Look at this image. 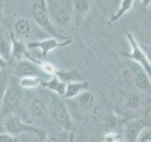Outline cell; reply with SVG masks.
Instances as JSON below:
<instances>
[{
	"instance_id": "5",
	"label": "cell",
	"mask_w": 151,
	"mask_h": 142,
	"mask_svg": "<svg viewBox=\"0 0 151 142\" xmlns=\"http://www.w3.org/2000/svg\"><path fill=\"white\" fill-rule=\"evenodd\" d=\"M42 30V28L38 26L35 22L32 23L30 20L24 17L18 18L14 23L15 34L21 39H25L27 41H37L50 36L45 30L38 32V30Z\"/></svg>"
},
{
	"instance_id": "14",
	"label": "cell",
	"mask_w": 151,
	"mask_h": 142,
	"mask_svg": "<svg viewBox=\"0 0 151 142\" xmlns=\"http://www.w3.org/2000/svg\"><path fill=\"white\" fill-rule=\"evenodd\" d=\"M27 109L31 117L39 118L44 116L46 109V103L45 99L40 97H32L28 99Z\"/></svg>"
},
{
	"instance_id": "17",
	"label": "cell",
	"mask_w": 151,
	"mask_h": 142,
	"mask_svg": "<svg viewBox=\"0 0 151 142\" xmlns=\"http://www.w3.org/2000/svg\"><path fill=\"white\" fill-rule=\"evenodd\" d=\"M135 1L136 0H121L120 7L118 8L117 12L110 18V20L107 22L108 25H112V24H114L115 22L119 20V19H121L127 12L130 11Z\"/></svg>"
},
{
	"instance_id": "21",
	"label": "cell",
	"mask_w": 151,
	"mask_h": 142,
	"mask_svg": "<svg viewBox=\"0 0 151 142\" xmlns=\"http://www.w3.org/2000/svg\"><path fill=\"white\" fill-rule=\"evenodd\" d=\"M124 106L129 110H136L141 104V99L136 94H129L123 99Z\"/></svg>"
},
{
	"instance_id": "3",
	"label": "cell",
	"mask_w": 151,
	"mask_h": 142,
	"mask_svg": "<svg viewBox=\"0 0 151 142\" xmlns=\"http://www.w3.org/2000/svg\"><path fill=\"white\" fill-rule=\"evenodd\" d=\"M3 129L9 134L15 136L24 135H34L41 140L46 138V135L38 127L29 124V123L24 122L20 117L11 114L4 117L3 120Z\"/></svg>"
},
{
	"instance_id": "31",
	"label": "cell",
	"mask_w": 151,
	"mask_h": 142,
	"mask_svg": "<svg viewBox=\"0 0 151 142\" xmlns=\"http://www.w3.org/2000/svg\"><path fill=\"white\" fill-rule=\"evenodd\" d=\"M1 69H2V66H1V65H0V71H1Z\"/></svg>"
},
{
	"instance_id": "4",
	"label": "cell",
	"mask_w": 151,
	"mask_h": 142,
	"mask_svg": "<svg viewBox=\"0 0 151 142\" xmlns=\"http://www.w3.org/2000/svg\"><path fill=\"white\" fill-rule=\"evenodd\" d=\"M23 88L19 85V83L9 82L2 98L0 112L3 114V116H8L16 112L23 102Z\"/></svg>"
},
{
	"instance_id": "30",
	"label": "cell",
	"mask_w": 151,
	"mask_h": 142,
	"mask_svg": "<svg viewBox=\"0 0 151 142\" xmlns=\"http://www.w3.org/2000/svg\"><path fill=\"white\" fill-rule=\"evenodd\" d=\"M3 9V0H0V12H2Z\"/></svg>"
},
{
	"instance_id": "6",
	"label": "cell",
	"mask_w": 151,
	"mask_h": 142,
	"mask_svg": "<svg viewBox=\"0 0 151 142\" xmlns=\"http://www.w3.org/2000/svg\"><path fill=\"white\" fill-rule=\"evenodd\" d=\"M58 38L48 36L44 39L37 40V41H27V49L28 51L30 50H39L40 56L39 58L42 60H46L47 56L52 50H54L59 47H64L70 45L72 43L71 39L60 40Z\"/></svg>"
},
{
	"instance_id": "20",
	"label": "cell",
	"mask_w": 151,
	"mask_h": 142,
	"mask_svg": "<svg viewBox=\"0 0 151 142\" xmlns=\"http://www.w3.org/2000/svg\"><path fill=\"white\" fill-rule=\"evenodd\" d=\"M91 1L90 0H75L74 1V11L77 15L85 16L91 9Z\"/></svg>"
},
{
	"instance_id": "12",
	"label": "cell",
	"mask_w": 151,
	"mask_h": 142,
	"mask_svg": "<svg viewBox=\"0 0 151 142\" xmlns=\"http://www.w3.org/2000/svg\"><path fill=\"white\" fill-rule=\"evenodd\" d=\"M146 126L142 120H130L125 127L124 130V138L126 141L136 142L138 135L143 130V128Z\"/></svg>"
},
{
	"instance_id": "26",
	"label": "cell",
	"mask_w": 151,
	"mask_h": 142,
	"mask_svg": "<svg viewBox=\"0 0 151 142\" xmlns=\"http://www.w3.org/2000/svg\"><path fill=\"white\" fill-rule=\"evenodd\" d=\"M17 136L9 134L8 132L0 133V142H15L17 141Z\"/></svg>"
},
{
	"instance_id": "25",
	"label": "cell",
	"mask_w": 151,
	"mask_h": 142,
	"mask_svg": "<svg viewBox=\"0 0 151 142\" xmlns=\"http://www.w3.org/2000/svg\"><path fill=\"white\" fill-rule=\"evenodd\" d=\"M124 138L120 134L115 133L114 131H111V132H107L104 136L102 137V141H106V142H118V141H122Z\"/></svg>"
},
{
	"instance_id": "19",
	"label": "cell",
	"mask_w": 151,
	"mask_h": 142,
	"mask_svg": "<svg viewBox=\"0 0 151 142\" xmlns=\"http://www.w3.org/2000/svg\"><path fill=\"white\" fill-rule=\"evenodd\" d=\"M135 84L140 90L147 91L151 88V80L145 71L142 69L135 76Z\"/></svg>"
},
{
	"instance_id": "10",
	"label": "cell",
	"mask_w": 151,
	"mask_h": 142,
	"mask_svg": "<svg viewBox=\"0 0 151 142\" xmlns=\"http://www.w3.org/2000/svg\"><path fill=\"white\" fill-rule=\"evenodd\" d=\"M12 32L0 24V57L7 62L12 57Z\"/></svg>"
},
{
	"instance_id": "15",
	"label": "cell",
	"mask_w": 151,
	"mask_h": 142,
	"mask_svg": "<svg viewBox=\"0 0 151 142\" xmlns=\"http://www.w3.org/2000/svg\"><path fill=\"white\" fill-rule=\"evenodd\" d=\"M75 99H77L78 105L82 112H91L96 107V98L89 90L81 92Z\"/></svg>"
},
{
	"instance_id": "16",
	"label": "cell",
	"mask_w": 151,
	"mask_h": 142,
	"mask_svg": "<svg viewBox=\"0 0 151 142\" xmlns=\"http://www.w3.org/2000/svg\"><path fill=\"white\" fill-rule=\"evenodd\" d=\"M89 89V84L86 82H69L66 84V90L63 95L65 99H72L78 95Z\"/></svg>"
},
{
	"instance_id": "1",
	"label": "cell",
	"mask_w": 151,
	"mask_h": 142,
	"mask_svg": "<svg viewBox=\"0 0 151 142\" xmlns=\"http://www.w3.org/2000/svg\"><path fill=\"white\" fill-rule=\"evenodd\" d=\"M31 14L33 21L45 32H47V34L58 38L60 40L68 39V38H64L63 35H60L53 25L46 0H34L31 5Z\"/></svg>"
},
{
	"instance_id": "23",
	"label": "cell",
	"mask_w": 151,
	"mask_h": 142,
	"mask_svg": "<svg viewBox=\"0 0 151 142\" xmlns=\"http://www.w3.org/2000/svg\"><path fill=\"white\" fill-rule=\"evenodd\" d=\"M9 83V80L7 74L5 72H0V105H1L2 98L4 96V93L6 91Z\"/></svg>"
},
{
	"instance_id": "22",
	"label": "cell",
	"mask_w": 151,
	"mask_h": 142,
	"mask_svg": "<svg viewBox=\"0 0 151 142\" xmlns=\"http://www.w3.org/2000/svg\"><path fill=\"white\" fill-rule=\"evenodd\" d=\"M103 120H104V126H105V129L107 130V132L114 131L118 125V117L113 113H107L104 116Z\"/></svg>"
},
{
	"instance_id": "13",
	"label": "cell",
	"mask_w": 151,
	"mask_h": 142,
	"mask_svg": "<svg viewBox=\"0 0 151 142\" xmlns=\"http://www.w3.org/2000/svg\"><path fill=\"white\" fill-rule=\"evenodd\" d=\"M12 57L14 60H21L26 58L28 53L27 49V42L21 38H19L16 34L12 32Z\"/></svg>"
},
{
	"instance_id": "27",
	"label": "cell",
	"mask_w": 151,
	"mask_h": 142,
	"mask_svg": "<svg viewBox=\"0 0 151 142\" xmlns=\"http://www.w3.org/2000/svg\"><path fill=\"white\" fill-rule=\"evenodd\" d=\"M142 49H144V51L145 52V54L147 55L148 57V59L149 61L151 62V45H148V46H142Z\"/></svg>"
},
{
	"instance_id": "9",
	"label": "cell",
	"mask_w": 151,
	"mask_h": 142,
	"mask_svg": "<svg viewBox=\"0 0 151 142\" xmlns=\"http://www.w3.org/2000/svg\"><path fill=\"white\" fill-rule=\"evenodd\" d=\"M46 1L51 19H53L60 27H67L73 18L69 9L65 7L60 0H46Z\"/></svg>"
},
{
	"instance_id": "18",
	"label": "cell",
	"mask_w": 151,
	"mask_h": 142,
	"mask_svg": "<svg viewBox=\"0 0 151 142\" xmlns=\"http://www.w3.org/2000/svg\"><path fill=\"white\" fill-rule=\"evenodd\" d=\"M42 80L38 78V77H22L19 78V85L23 89H27V90H33L36 89L42 85Z\"/></svg>"
},
{
	"instance_id": "11",
	"label": "cell",
	"mask_w": 151,
	"mask_h": 142,
	"mask_svg": "<svg viewBox=\"0 0 151 142\" xmlns=\"http://www.w3.org/2000/svg\"><path fill=\"white\" fill-rule=\"evenodd\" d=\"M66 84H67V83L64 82L60 75L51 76V78H49L48 80L42 82V85L45 88L48 89L52 93H55L60 97H63L65 93Z\"/></svg>"
},
{
	"instance_id": "2",
	"label": "cell",
	"mask_w": 151,
	"mask_h": 142,
	"mask_svg": "<svg viewBox=\"0 0 151 142\" xmlns=\"http://www.w3.org/2000/svg\"><path fill=\"white\" fill-rule=\"evenodd\" d=\"M52 93V92H51ZM49 112L53 120L65 132L75 130L72 117L65 102L59 95L52 93L49 97Z\"/></svg>"
},
{
	"instance_id": "24",
	"label": "cell",
	"mask_w": 151,
	"mask_h": 142,
	"mask_svg": "<svg viewBox=\"0 0 151 142\" xmlns=\"http://www.w3.org/2000/svg\"><path fill=\"white\" fill-rule=\"evenodd\" d=\"M137 142H151V127L145 126L138 135Z\"/></svg>"
},
{
	"instance_id": "8",
	"label": "cell",
	"mask_w": 151,
	"mask_h": 142,
	"mask_svg": "<svg viewBox=\"0 0 151 142\" xmlns=\"http://www.w3.org/2000/svg\"><path fill=\"white\" fill-rule=\"evenodd\" d=\"M14 72L19 78L22 77H38L42 80H46L51 76L47 75L42 67L31 58H23L18 60L14 67Z\"/></svg>"
},
{
	"instance_id": "29",
	"label": "cell",
	"mask_w": 151,
	"mask_h": 142,
	"mask_svg": "<svg viewBox=\"0 0 151 142\" xmlns=\"http://www.w3.org/2000/svg\"><path fill=\"white\" fill-rule=\"evenodd\" d=\"M3 116V114L0 112V125H3V120H4V117H2Z\"/></svg>"
},
{
	"instance_id": "28",
	"label": "cell",
	"mask_w": 151,
	"mask_h": 142,
	"mask_svg": "<svg viewBox=\"0 0 151 142\" xmlns=\"http://www.w3.org/2000/svg\"><path fill=\"white\" fill-rule=\"evenodd\" d=\"M142 2V6L145 8H148L151 5V0H141Z\"/></svg>"
},
{
	"instance_id": "7",
	"label": "cell",
	"mask_w": 151,
	"mask_h": 142,
	"mask_svg": "<svg viewBox=\"0 0 151 142\" xmlns=\"http://www.w3.org/2000/svg\"><path fill=\"white\" fill-rule=\"evenodd\" d=\"M124 33L131 49V51L129 53H126L125 56L127 57L129 59H131L132 61L136 62L141 66V68L148 75L151 80V62L149 61L147 55L145 54V52L142 49L141 45L130 32L125 30Z\"/></svg>"
}]
</instances>
